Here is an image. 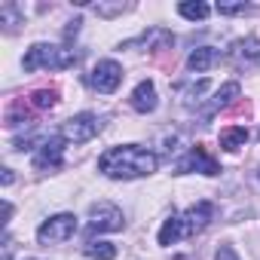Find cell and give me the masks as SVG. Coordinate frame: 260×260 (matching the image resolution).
<instances>
[{"label":"cell","instance_id":"cell-4","mask_svg":"<svg viewBox=\"0 0 260 260\" xmlns=\"http://www.w3.org/2000/svg\"><path fill=\"white\" fill-rule=\"evenodd\" d=\"M98 132H101V119H98L95 113H77V116H71V119L61 125V138H64V141H74V144L92 141Z\"/></svg>","mask_w":260,"mask_h":260},{"label":"cell","instance_id":"cell-15","mask_svg":"<svg viewBox=\"0 0 260 260\" xmlns=\"http://www.w3.org/2000/svg\"><path fill=\"white\" fill-rule=\"evenodd\" d=\"M245 141H248V128H242V125H230V128L220 132V147L230 150V153H236L239 147H245Z\"/></svg>","mask_w":260,"mask_h":260},{"label":"cell","instance_id":"cell-9","mask_svg":"<svg viewBox=\"0 0 260 260\" xmlns=\"http://www.w3.org/2000/svg\"><path fill=\"white\" fill-rule=\"evenodd\" d=\"M175 169H178V175H187V172L217 175V172H220V166H217V162H214V159H211V156L202 150V147H193V150H190V153H187V156H184L178 166H175Z\"/></svg>","mask_w":260,"mask_h":260},{"label":"cell","instance_id":"cell-6","mask_svg":"<svg viewBox=\"0 0 260 260\" xmlns=\"http://www.w3.org/2000/svg\"><path fill=\"white\" fill-rule=\"evenodd\" d=\"M119 83H122V68H119V61L104 58V61L95 64V71H92V86H95L98 92L110 95V92H116Z\"/></svg>","mask_w":260,"mask_h":260},{"label":"cell","instance_id":"cell-12","mask_svg":"<svg viewBox=\"0 0 260 260\" xmlns=\"http://www.w3.org/2000/svg\"><path fill=\"white\" fill-rule=\"evenodd\" d=\"M239 83H226V86H220L217 92H214V98H211V104H208V110H205V119H211L217 110H223V107H230L236 98H239Z\"/></svg>","mask_w":260,"mask_h":260},{"label":"cell","instance_id":"cell-3","mask_svg":"<svg viewBox=\"0 0 260 260\" xmlns=\"http://www.w3.org/2000/svg\"><path fill=\"white\" fill-rule=\"evenodd\" d=\"M74 233H77V217L64 211V214H52L49 220L40 223L37 242H40V245H61V242L74 239Z\"/></svg>","mask_w":260,"mask_h":260},{"label":"cell","instance_id":"cell-1","mask_svg":"<svg viewBox=\"0 0 260 260\" xmlns=\"http://www.w3.org/2000/svg\"><path fill=\"white\" fill-rule=\"evenodd\" d=\"M159 169L156 153L138 147V144H122L110 147L98 156V172L113 178V181H132V178H147Z\"/></svg>","mask_w":260,"mask_h":260},{"label":"cell","instance_id":"cell-7","mask_svg":"<svg viewBox=\"0 0 260 260\" xmlns=\"http://www.w3.org/2000/svg\"><path fill=\"white\" fill-rule=\"evenodd\" d=\"M64 138L61 135H52L43 147H40V153L34 156V169L37 172H55V169H61V156H64Z\"/></svg>","mask_w":260,"mask_h":260},{"label":"cell","instance_id":"cell-20","mask_svg":"<svg viewBox=\"0 0 260 260\" xmlns=\"http://www.w3.org/2000/svg\"><path fill=\"white\" fill-rule=\"evenodd\" d=\"M55 101H58V92H55V89H37V92L31 95V104H34V107H40V110L55 107Z\"/></svg>","mask_w":260,"mask_h":260},{"label":"cell","instance_id":"cell-14","mask_svg":"<svg viewBox=\"0 0 260 260\" xmlns=\"http://www.w3.org/2000/svg\"><path fill=\"white\" fill-rule=\"evenodd\" d=\"M214 61H217V52H214L211 46H199V49H193V52H190L187 68H190L193 74H205Z\"/></svg>","mask_w":260,"mask_h":260},{"label":"cell","instance_id":"cell-25","mask_svg":"<svg viewBox=\"0 0 260 260\" xmlns=\"http://www.w3.org/2000/svg\"><path fill=\"white\" fill-rule=\"evenodd\" d=\"M10 257H13V239L4 242V260H10Z\"/></svg>","mask_w":260,"mask_h":260},{"label":"cell","instance_id":"cell-17","mask_svg":"<svg viewBox=\"0 0 260 260\" xmlns=\"http://www.w3.org/2000/svg\"><path fill=\"white\" fill-rule=\"evenodd\" d=\"M178 13L184 19H190V22H202V19H208L211 7L202 4V0H184V4H178Z\"/></svg>","mask_w":260,"mask_h":260},{"label":"cell","instance_id":"cell-16","mask_svg":"<svg viewBox=\"0 0 260 260\" xmlns=\"http://www.w3.org/2000/svg\"><path fill=\"white\" fill-rule=\"evenodd\" d=\"M181 236H184L181 214H169V220H166V223H162V230H159V245H175Z\"/></svg>","mask_w":260,"mask_h":260},{"label":"cell","instance_id":"cell-21","mask_svg":"<svg viewBox=\"0 0 260 260\" xmlns=\"http://www.w3.org/2000/svg\"><path fill=\"white\" fill-rule=\"evenodd\" d=\"M92 10H95L98 16L110 19V16H119V13H125V10H128V4H122V0H116V4H92Z\"/></svg>","mask_w":260,"mask_h":260},{"label":"cell","instance_id":"cell-18","mask_svg":"<svg viewBox=\"0 0 260 260\" xmlns=\"http://www.w3.org/2000/svg\"><path fill=\"white\" fill-rule=\"evenodd\" d=\"M86 257H92V260H113L116 248L110 242H89L86 245Z\"/></svg>","mask_w":260,"mask_h":260},{"label":"cell","instance_id":"cell-22","mask_svg":"<svg viewBox=\"0 0 260 260\" xmlns=\"http://www.w3.org/2000/svg\"><path fill=\"white\" fill-rule=\"evenodd\" d=\"M205 89H208V80H199L196 86H190V89H184V104H187V107H193V104H199V101H202L199 95H202Z\"/></svg>","mask_w":260,"mask_h":260},{"label":"cell","instance_id":"cell-11","mask_svg":"<svg viewBox=\"0 0 260 260\" xmlns=\"http://www.w3.org/2000/svg\"><path fill=\"white\" fill-rule=\"evenodd\" d=\"M230 58L239 64V68H248L260 58V40L257 37H245V40H236L230 46Z\"/></svg>","mask_w":260,"mask_h":260},{"label":"cell","instance_id":"cell-10","mask_svg":"<svg viewBox=\"0 0 260 260\" xmlns=\"http://www.w3.org/2000/svg\"><path fill=\"white\" fill-rule=\"evenodd\" d=\"M132 107L138 110V113H153L156 110V104H159V98H156V86H153V80H141L135 89H132Z\"/></svg>","mask_w":260,"mask_h":260},{"label":"cell","instance_id":"cell-23","mask_svg":"<svg viewBox=\"0 0 260 260\" xmlns=\"http://www.w3.org/2000/svg\"><path fill=\"white\" fill-rule=\"evenodd\" d=\"M245 10H248V4H217V13L220 16H239Z\"/></svg>","mask_w":260,"mask_h":260},{"label":"cell","instance_id":"cell-2","mask_svg":"<svg viewBox=\"0 0 260 260\" xmlns=\"http://www.w3.org/2000/svg\"><path fill=\"white\" fill-rule=\"evenodd\" d=\"M25 71H40V68H52V71H64L71 64H77V52L68 46H52V43H34L25 58H22Z\"/></svg>","mask_w":260,"mask_h":260},{"label":"cell","instance_id":"cell-19","mask_svg":"<svg viewBox=\"0 0 260 260\" xmlns=\"http://www.w3.org/2000/svg\"><path fill=\"white\" fill-rule=\"evenodd\" d=\"M22 22L25 19H22L16 4H4V7H0V25H7V31H16V25H22Z\"/></svg>","mask_w":260,"mask_h":260},{"label":"cell","instance_id":"cell-24","mask_svg":"<svg viewBox=\"0 0 260 260\" xmlns=\"http://www.w3.org/2000/svg\"><path fill=\"white\" fill-rule=\"evenodd\" d=\"M214 260H239V257H236V251H233L230 245H220L217 254H214Z\"/></svg>","mask_w":260,"mask_h":260},{"label":"cell","instance_id":"cell-13","mask_svg":"<svg viewBox=\"0 0 260 260\" xmlns=\"http://www.w3.org/2000/svg\"><path fill=\"white\" fill-rule=\"evenodd\" d=\"M169 43H175V37L162 28H150V34H141L138 40H128L125 49H138V46H153V49H166Z\"/></svg>","mask_w":260,"mask_h":260},{"label":"cell","instance_id":"cell-8","mask_svg":"<svg viewBox=\"0 0 260 260\" xmlns=\"http://www.w3.org/2000/svg\"><path fill=\"white\" fill-rule=\"evenodd\" d=\"M214 217V205L211 202H196L190 205L184 214H181V223H184V236H193V233H202Z\"/></svg>","mask_w":260,"mask_h":260},{"label":"cell","instance_id":"cell-5","mask_svg":"<svg viewBox=\"0 0 260 260\" xmlns=\"http://www.w3.org/2000/svg\"><path fill=\"white\" fill-rule=\"evenodd\" d=\"M89 226L95 233H119L125 226V217L113 202H95L89 208Z\"/></svg>","mask_w":260,"mask_h":260}]
</instances>
